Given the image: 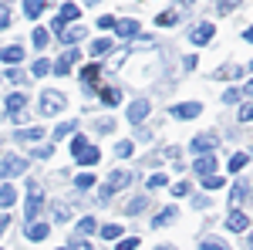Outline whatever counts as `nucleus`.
I'll list each match as a JSON object with an SVG mask.
<instances>
[{
  "mask_svg": "<svg viewBox=\"0 0 253 250\" xmlns=\"http://www.w3.org/2000/svg\"><path fill=\"white\" fill-rule=\"evenodd\" d=\"M64 105H68V98L61 95V92H54V88H47L41 95V115H58Z\"/></svg>",
  "mask_w": 253,
  "mask_h": 250,
  "instance_id": "nucleus-1",
  "label": "nucleus"
},
{
  "mask_svg": "<svg viewBox=\"0 0 253 250\" xmlns=\"http://www.w3.org/2000/svg\"><path fill=\"white\" fill-rule=\"evenodd\" d=\"M128 179H132V176L128 173H122V169H118V173H112L108 176V179H105V186H101V200H112V196H115L118 190H125V186H128Z\"/></svg>",
  "mask_w": 253,
  "mask_h": 250,
  "instance_id": "nucleus-2",
  "label": "nucleus"
},
{
  "mask_svg": "<svg viewBox=\"0 0 253 250\" xmlns=\"http://www.w3.org/2000/svg\"><path fill=\"white\" fill-rule=\"evenodd\" d=\"M41 203H44V193H41V186L31 179V183H27V210H24L27 213V223H34V216L41 213Z\"/></svg>",
  "mask_w": 253,
  "mask_h": 250,
  "instance_id": "nucleus-3",
  "label": "nucleus"
},
{
  "mask_svg": "<svg viewBox=\"0 0 253 250\" xmlns=\"http://www.w3.org/2000/svg\"><path fill=\"white\" fill-rule=\"evenodd\" d=\"M27 173V159H20V155H7L3 162H0V176L3 179H14V176Z\"/></svg>",
  "mask_w": 253,
  "mask_h": 250,
  "instance_id": "nucleus-4",
  "label": "nucleus"
},
{
  "mask_svg": "<svg viewBox=\"0 0 253 250\" xmlns=\"http://www.w3.org/2000/svg\"><path fill=\"white\" fill-rule=\"evenodd\" d=\"M24 108H27V95H20V92L7 95V115L14 118L17 125H24Z\"/></svg>",
  "mask_w": 253,
  "mask_h": 250,
  "instance_id": "nucleus-5",
  "label": "nucleus"
},
{
  "mask_svg": "<svg viewBox=\"0 0 253 250\" xmlns=\"http://www.w3.org/2000/svg\"><path fill=\"white\" fill-rule=\"evenodd\" d=\"M199 112H203L199 101H182V105H172V108H169V115H172V118H196Z\"/></svg>",
  "mask_w": 253,
  "mask_h": 250,
  "instance_id": "nucleus-6",
  "label": "nucleus"
},
{
  "mask_svg": "<svg viewBox=\"0 0 253 250\" xmlns=\"http://www.w3.org/2000/svg\"><path fill=\"white\" fill-rule=\"evenodd\" d=\"M193 169H196L199 176H213V173H216V155H213V152H206V155H196Z\"/></svg>",
  "mask_w": 253,
  "mask_h": 250,
  "instance_id": "nucleus-7",
  "label": "nucleus"
},
{
  "mask_svg": "<svg viewBox=\"0 0 253 250\" xmlns=\"http://www.w3.org/2000/svg\"><path fill=\"white\" fill-rule=\"evenodd\" d=\"M216 146H219V139H216V135H196L193 139V152H213Z\"/></svg>",
  "mask_w": 253,
  "mask_h": 250,
  "instance_id": "nucleus-8",
  "label": "nucleus"
},
{
  "mask_svg": "<svg viewBox=\"0 0 253 250\" xmlns=\"http://www.w3.org/2000/svg\"><path fill=\"white\" fill-rule=\"evenodd\" d=\"M78 58H81V54L75 51V48H71V51H64V54L58 58V64H54V75H68V71H71V64H75Z\"/></svg>",
  "mask_w": 253,
  "mask_h": 250,
  "instance_id": "nucleus-9",
  "label": "nucleus"
},
{
  "mask_svg": "<svg viewBox=\"0 0 253 250\" xmlns=\"http://www.w3.org/2000/svg\"><path fill=\"white\" fill-rule=\"evenodd\" d=\"M98 75H101V68H98V64H84V68H81V85H84V92L98 85Z\"/></svg>",
  "mask_w": 253,
  "mask_h": 250,
  "instance_id": "nucleus-10",
  "label": "nucleus"
},
{
  "mask_svg": "<svg viewBox=\"0 0 253 250\" xmlns=\"http://www.w3.org/2000/svg\"><path fill=\"white\" fill-rule=\"evenodd\" d=\"M216 27L206 20V24H199V27H193V44H206V41H213Z\"/></svg>",
  "mask_w": 253,
  "mask_h": 250,
  "instance_id": "nucleus-11",
  "label": "nucleus"
},
{
  "mask_svg": "<svg viewBox=\"0 0 253 250\" xmlns=\"http://www.w3.org/2000/svg\"><path fill=\"white\" fill-rule=\"evenodd\" d=\"M226 227H230V230H250V216L240 213V210H233L230 216H226Z\"/></svg>",
  "mask_w": 253,
  "mask_h": 250,
  "instance_id": "nucleus-12",
  "label": "nucleus"
},
{
  "mask_svg": "<svg viewBox=\"0 0 253 250\" xmlns=\"http://www.w3.org/2000/svg\"><path fill=\"white\" fill-rule=\"evenodd\" d=\"M0 61H3V64H17V61H24V48H20V44L3 48V51H0Z\"/></svg>",
  "mask_w": 253,
  "mask_h": 250,
  "instance_id": "nucleus-13",
  "label": "nucleus"
},
{
  "mask_svg": "<svg viewBox=\"0 0 253 250\" xmlns=\"http://www.w3.org/2000/svg\"><path fill=\"white\" fill-rule=\"evenodd\" d=\"M145 115H149V101H142V98H138V101H132V108H128V122H132V125H138Z\"/></svg>",
  "mask_w": 253,
  "mask_h": 250,
  "instance_id": "nucleus-14",
  "label": "nucleus"
},
{
  "mask_svg": "<svg viewBox=\"0 0 253 250\" xmlns=\"http://www.w3.org/2000/svg\"><path fill=\"white\" fill-rule=\"evenodd\" d=\"M115 34L118 38H135L138 34V20H115Z\"/></svg>",
  "mask_w": 253,
  "mask_h": 250,
  "instance_id": "nucleus-15",
  "label": "nucleus"
},
{
  "mask_svg": "<svg viewBox=\"0 0 253 250\" xmlns=\"http://www.w3.org/2000/svg\"><path fill=\"white\" fill-rule=\"evenodd\" d=\"M17 203V190L7 183V186H0V206H14Z\"/></svg>",
  "mask_w": 253,
  "mask_h": 250,
  "instance_id": "nucleus-16",
  "label": "nucleus"
},
{
  "mask_svg": "<svg viewBox=\"0 0 253 250\" xmlns=\"http://www.w3.org/2000/svg\"><path fill=\"white\" fill-rule=\"evenodd\" d=\"M47 233H51V230H47V223H31V227H27V240H38V244H41Z\"/></svg>",
  "mask_w": 253,
  "mask_h": 250,
  "instance_id": "nucleus-17",
  "label": "nucleus"
},
{
  "mask_svg": "<svg viewBox=\"0 0 253 250\" xmlns=\"http://www.w3.org/2000/svg\"><path fill=\"white\" fill-rule=\"evenodd\" d=\"M98 159H101V152H98L95 146H88V149H84V152L78 155V162H81V166H95Z\"/></svg>",
  "mask_w": 253,
  "mask_h": 250,
  "instance_id": "nucleus-18",
  "label": "nucleus"
},
{
  "mask_svg": "<svg viewBox=\"0 0 253 250\" xmlns=\"http://www.w3.org/2000/svg\"><path fill=\"white\" fill-rule=\"evenodd\" d=\"M75 17H78V7H75V3H61V10H58L61 24H68V20H75Z\"/></svg>",
  "mask_w": 253,
  "mask_h": 250,
  "instance_id": "nucleus-19",
  "label": "nucleus"
},
{
  "mask_svg": "<svg viewBox=\"0 0 253 250\" xmlns=\"http://www.w3.org/2000/svg\"><path fill=\"white\" fill-rule=\"evenodd\" d=\"M118 101H122V92H118V88H105V92H101V105L112 108V105H118Z\"/></svg>",
  "mask_w": 253,
  "mask_h": 250,
  "instance_id": "nucleus-20",
  "label": "nucleus"
},
{
  "mask_svg": "<svg viewBox=\"0 0 253 250\" xmlns=\"http://www.w3.org/2000/svg\"><path fill=\"white\" fill-rule=\"evenodd\" d=\"M95 230H98L95 216H84V220H81V223H78V237H81V240H84L88 233H95Z\"/></svg>",
  "mask_w": 253,
  "mask_h": 250,
  "instance_id": "nucleus-21",
  "label": "nucleus"
},
{
  "mask_svg": "<svg viewBox=\"0 0 253 250\" xmlns=\"http://www.w3.org/2000/svg\"><path fill=\"white\" fill-rule=\"evenodd\" d=\"M247 162H250V152H236L233 159H230V173H240Z\"/></svg>",
  "mask_w": 253,
  "mask_h": 250,
  "instance_id": "nucleus-22",
  "label": "nucleus"
},
{
  "mask_svg": "<svg viewBox=\"0 0 253 250\" xmlns=\"http://www.w3.org/2000/svg\"><path fill=\"white\" fill-rule=\"evenodd\" d=\"M95 179H98L95 173H78V179H75V186H78V190H91V186H95Z\"/></svg>",
  "mask_w": 253,
  "mask_h": 250,
  "instance_id": "nucleus-23",
  "label": "nucleus"
},
{
  "mask_svg": "<svg viewBox=\"0 0 253 250\" xmlns=\"http://www.w3.org/2000/svg\"><path fill=\"white\" fill-rule=\"evenodd\" d=\"M41 10H44V0H24V14L27 17H38Z\"/></svg>",
  "mask_w": 253,
  "mask_h": 250,
  "instance_id": "nucleus-24",
  "label": "nucleus"
},
{
  "mask_svg": "<svg viewBox=\"0 0 253 250\" xmlns=\"http://www.w3.org/2000/svg\"><path fill=\"white\" fill-rule=\"evenodd\" d=\"M122 227H118V223H108V227H101V237H105V240H122Z\"/></svg>",
  "mask_w": 253,
  "mask_h": 250,
  "instance_id": "nucleus-25",
  "label": "nucleus"
},
{
  "mask_svg": "<svg viewBox=\"0 0 253 250\" xmlns=\"http://www.w3.org/2000/svg\"><path fill=\"white\" fill-rule=\"evenodd\" d=\"M108 51H112V41H108V38H98L95 44H91V54H95V58H98V54H108Z\"/></svg>",
  "mask_w": 253,
  "mask_h": 250,
  "instance_id": "nucleus-26",
  "label": "nucleus"
},
{
  "mask_svg": "<svg viewBox=\"0 0 253 250\" xmlns=\"http://www.w3.org/2000/svg\"><path fill=\"white\" fill-rule=\"evenodd\" d=\"M81 38H84V27H71V31H64V34H61L64 44H75V41H81Z\"/></svg>",
  "mask_w": 253,
  "mask_h": 250,
  "instance_id": "nucleus-27",
  "label": "nucleus"
},
{
  "mask_svg": "<svg viewBox=\"0 0 253 250\" xmlns=\"http://www.w3.org/2000/svg\"><path fill=\"white\" fill-rule=\"evenodd\" d=\"M75 125H78V122H61L58 129H54V139H58V142H61V139H68V135L75 132Z\"/></svg>",
  "mask_w": 253,
  "mask_h": 250,
  "instance_id": "nucleus-28",
  "label": "nucleus"
},
{
  "mask_svg": "<svg viewBox=\"0 0 253 250\" xmlns=\"http://www.w3.org/2000/svg\"><path fill=\"white\" fill-rule=\"evenodd\" d=\"M17 139H20V142H38V139H41V129H38V125H34V129H20Z\"/></svg>",
  "mask_w": 253,
  "mask_h": 250,
  "instance_id": "nucleus-29",
  "label": "nucleus"
},
{
  "mask_svg": "<svg viewBox=\"0 0 253 250\" xmlns=\"http://www.w3.org/2000/svg\"><path fill=\"white\" fill-rule=\"evenodd\" d=\"M175 20H179V17H175L172 10H162V14L156 17V24H159V27H175Z\"/></svg>",
  "mask_w": 253,
  "mask_h": 250,
  "instance_id": "nucleus-30",
  "label": "nucleus"
},
{
  "mask_svg": "<svg viewBox=\"0 0 253 250\" xmlns=\"http://www.w3.org/2000/svg\"><path fill=\"white\" fill-rule=\"evenodd\" d=\"M84 149H88V139H84V135H75V139H71V152H75V159H78Z\"/></svg>",
  "mask_w": 253,
  "mask_h": 250,
  "instance_id": "nucleus-31",
  "label": "nucleus"
},
{
  "mask_svg": "<svg viewBox=\"0 0 253 250\" xmlns=\"http://www.w3.org/2000/svg\"><path fill=\"white\" fill-rule=\"evenodd\" d=\"M172 220H175V210L169 206V210H162V213H159V216L152 220V223H156V227H166V223H172Z\"/></svg>",
  "mask_w": 253,
  "mask_h": 250,
  "instance_id": "nucleus-32",
  "label": "nucleus"
},
{
  "mask_svg": "<svg viewBox=\"0 0 253 250\" xmlns=\"http://www.w3.org/2000/svg\"><path fill=\"white\" fill-rule=\"evenodd\" d=\"M54 220H58V223L71 220V206H68V203H58V206H54Z\"/></svg>",
  "mask_w": 253,
  "mask_h": 250,
  "instance_id": "nucleus-33",
  "label": "nucleus"
},
{
  "mask_svg": "<svg viewBox=\"0 0 253 250\" xmlns=\"http://www.w3.org/2000/svg\"><path fill=\"white\" fill-rule=\"evenodd\" d=\"M132 152H135V146H132L128 139H125V142H118V146H115V155H122V159H128Z\"/></svg>",
  "mask_w": 253,
  "mask_h": 250,
  "instance_id": "nucleus-34",
  "label": "nucleus"
},
{
  "mask_svg": "<svg viewBox=\"0 0 253 250\" xmlns=\"http://www.w3.org/2000/svg\"><path fill=\"white\" fill-rule=\"evenodd\" d=\"M142 210H145V200H142V196H135V200L125 206V213H128V216H135V213H142Z\"/></svg>",
  "mask_w": 253,
  "mask_h": 250,
  "instance_id": "nucleus-35",
  "label": "nucleus"
},
{
  "mask_svg": "<svg viewBox=\"0 0 253 250\" xmlns=\"http://www.w3.org/2000/svg\"><path fill=\"white\" fill-rule=\"evenodd\" d=\"M34 48H47V31H44V27H34Z\"/></svg>",
  "mask_w": 253,
  "mask_h": 250,
  "instance_id": "nucleus-36",
  "label": "nucleus"
},
{
  "mask_svg": "<svg viewBox=\"0 0 253 250\" xmlns=\"http://www.w3.org/2000/svg\"><path fill=\"white\" fill-rule=\"evenodd\" d=\"M223 183H226V179H219V176H203V186H206V190H219V186H223Z\"/></svg>",
  "mask_w": 253,
  "mask_h": 250,
  "instance_id": "nucleus-37",
  "label": "nucleus"
},
{
  "mask_svg": "<svg viewBox=\"0 0 253 250\" xmlns=\"http://www.w3.org/2000/svg\"><path fill=\"white\" fill-rule=\"evenodd\" d=\"M199 250H230V244H226V240H206Z\"/></svg>",
  "mask_w": 253,
  "mask_h": 250,
  "instance_id": "nucleus-38",
  "label": "nucleus"
},
{
  "mask_svg": "<svg viewBox=\"0 0 253 250\" xmlns=\"http://www.w3.org/2000/svg\"><path fill=\"white\" fill-rule=\"evenodd\" d=\"M166 183H169V176H166V173L149 176V186H152V190H159V186H166Z\"/></svg>",
  "mask_w": 253,
  "mask_h": 250,
  "instance_id": "nucleus-39",
  "label": "nucleus"
},
{
  "mask_svg": "<svg viewBox=\"0 0 253 250\" xmlns=\"http://www.w3.org/2000/svg\"><path fill=\"white\" fill-rule=\"evenodd\" d=\"M138 247V237H122L118 240V250H135Z\"/></svg>",
  "mask_w": 253,
  "mask_h": 250,
  "instance_id": "nucleus-40",
  "label": "nucleus"
},
{
  "mask_svg": "<svg viewBox=\"0 0 253 250\" xmlns=\"http://www.w3.org/2000/svg\"><path fill=\"white\" fill-rule=\"evenodd\" d=\"M41 75H51V61H38L34 64V78H41Z\"/></svg>",
  "mask_w": 253,
  "mask_h": 250,
  "instance_id": "nucleus-41",
  "label": "nucleus"
},
{
  "mask_svg": "<svg viewBox=\"0 0 253 250\" xmlns=\"http://www.w3.org/2000/svg\"><path fill=\"white\" fill-rule=\"evenodd\" d=\"M219 75H223V78H240L243 71H240L236 64H226V68H219Z\"/></svg>",
  "mask_w": 253,
  "mask_h": 250,
  "instance_id": "nucleus-42",
  "label": "nucleus"
},
{
  "mask_svg": "<svg viewBox=\"0 0 253 250\" xmlns=\"http://www.w3.org/2000/svg\"><path fill=\"white\" fill-rule=\"evenodd\" d=\"M240 92H236V88H230V92H223V101H226V105H236V101H240Z\"/></svg>",
  "mask_w": 253,
  "mask_h": 250,
  "instance_id": "nucleus-43",
  "label": "nucleus"
},
{
  "mask_svg": "<svg viewBox=\"0 0 253 250\" xmlns=\"http://www.w3.org/2000/svg\"><path fill=\"white\" fill-rule=\"evenodd\" d=\"M10 24V7H0V31Z\"/></svg>",
  "mask_w": 253,
  "mask_h": 250,
  "instance_id": "nucleus-44",
  "label": "nucleus"
},
{
  "mask_svg": "<svg viewBox=\"0 0 253 250\" xmlns=\"http://www.w3.org/2000/svg\"><path fill=\"white\" fill-rule=\"evenodd\" d=\"M189 193V183H175L172 186V196H186Z\"/></svg>",
  "mask_w": 253,
  "mask_h": 250,
  "instance_id": "nucleus-45",
  "label": "nucleus"
},
{
  "mask_svg": "<svg viewBox=\"0 0 253 250\" xmlns=\"http://www.w3.org/2000/svg\"><path fill=\"white\" fill-rule=\"evenodd\" d=\"M253 118V105H243V108H240V122H250Z\"/></svg>",
  "mask_w": 253,
  "mask_h": 250,
  "instance_id": "nucleus-46",
  "label": "nucleus"
},
{
  "mask_svg": "<svg viewBox=\"0 0 253 250\" xmlns=\"http://www.w3.org/2000/svg\"><path fill=\"white\" fill-rule=\"evenodd\" d=\"M54 152V149H51V146H38V149H34V155H38V159H47V155Z\"/></svg>",
  "mask_w": 253,
  "mask_h": 250,
  "instance_id": "nucleus-47",
  "label": "nucleus"
},
{
  "mask_svg": "<svg viewBox=\"0 0 253 250\" xmlns=\"http://www.w3.org/2000/svg\"><path fill=\"white\" fill-rule=\"evenodd\" d=\"M7 78H10V81H17V85H24V81H27V75H24V71H7Z\"/></svg>",
  "mask_w": 253,
  "mask_h": 250,
  "instance_id": "nucleus-48",
  "label": "nucleus"
},
{
  "mask_svg": "<svg viewBox=\"0 0 253 250\" xmlns=\"http://www.w3.org/2000/svg\"><path fill=\"white\" fill-rule=\"evenodd\" d=\"M68 250H95V247H91L88 240H75V244H71V247H68Z\"/></svg>",
  "mask_w": 253,
  "mask_h": 250,
  "instance_id": "nucleus-49",
  "label": "nucleus"
},
{
  "mask_svg": "<svg viewBox=\"0 0 253 250\" xmlns=\"http://www.w3.org/2000/svg\"><path fill=\"white\" fill-rule=\"evenodd\" d=\"M98 27H105V31L115 27V17H112V14H108V17H98Z\"/></svg>",
  "mask_w": 253,
  "mask_h": 250,
  "instance_id": "nucleus-50",
  "label": "nucleus"
},
{
  "mask_svg": "<svg viewBox=\"0 0 253 250\" xmlns=\"http://www.w3.org/2000/svg\"><path fill=\"white\" fill-rule=\"evenodd\" d=\"M7 227H10V213H3V216H0V237L7 233Z\"/></svg>",
  "mask_w": 253,
  "mask_h": 250,
  "instance_id": "nucleus-51",
  "label": "nucleus"
},
{
  "mask_svg": "<svg viewBox=\"0 0 253 250\" xmlns=\"http://www.w3.org/2000/svg\"><path fill=\"white\" fill-rule=\"evenodd\" d=\"M236 3H240V0H219V10H223V14H226V10H233Z\"/></svg>",
  "mask_w": 253,
  "mask_h": 250,
  "instance_id": "nucleus-52",
  "label": "nucleus"
},
{
  "mask_svg": "<svg viewBox=\"0 0 253 250\" xmlns=\"http://www.w3.org/2000/svg\"><path fill=\"white\" fill-rule=\"evenodd\" d=\"M247 95H253V81H247Z\"/></svg>",
  "mask_w": 253,
  "mask_h": 250,
  "instance_id": "nucleus-53",
  "label": "nucleus"
},
{
  "mask_svg": "<svg viewBox=\"0 0 253 250\" xmlns=\"http://www.w3.org/2000/svg\"><path fill=\"white\" fill-rule=\"evenodd\" d=\"M247 41H250V44H253V27H250V31H247Z\"/></svg>",
  "mask_w": 253,
  "mask_h": 250,
  "instance_id": "nucleus-54",
  "label": "nucleus"
},
{
  "mask_svg": "<svg viewBox=\"0 0 253 250\" xmlns=\"http://www.w3.org/2000/svg\"><path fill=\"white\" fill-rule=\"evenodd\" d=\"M193 3H196V0H182V7H193Z\"/></svg>",
  "mask_w": 253,
  "mask_h": 250,
  "instance_id": "nucleus-55",
  "label": "nucleus"
},
{
  "mask_svg": "<svg viewBox=\"0 0 253 250\" xmlns=\"http://www.w3.org/2000/svg\"><path fill=\"white\" fill-rule=\"evenodd\" d=\"M84 3H88V7H95V3H101V0H84Z\"/></svg>",
  "mask_w": 253,
  "mask_h": 250,
  "instance_id": "nucleus-56",
  "label": "nucleus"
},
{
  "mask_svg": "<svg viewBox=\"0 0 253 250\" xmlns=\"http://www.w3.org/2000/svg\"><path fill=\"white\" fill-rule=\"evenodd\" d=\"M156 250H175V247H156Z\"/></svg>",
  "mask_w": 253,
  "mask_h": 250,
  "instance_id": "nucleus-57",
  "label": "nucleus"
},
{
  "mask_svg": "<svg viewBox=\"0 0 253 250\" xmlns=\"http://www.w3.org/2000/svg\"><path fill=\"white\" fill-rule=\"evenodd\" d=\"M250 250H253V237H250Z\"/></svg>",
  "mask_w": 253,
  "mask_h": 250,
  "instance_id": "nucleus-58",
  "label": "nucleus"
},
{
  "mask_svg": "<svg viewBox=\"0 0 253 250\" xmlns=\"http://www.w3.org/2000/svg\"><path fill=\"white\" fill-rule=\"evenodd\" d=\"M250 155H253V149H250Z\"/></svg>",
  "mask_w": 253,
  "mask_h": 250,
  "instance_id": "nucleus-59",
  "label": "nucleus"
}]
</instances>
